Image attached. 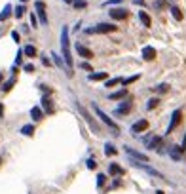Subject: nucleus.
Segmentation results:
<instances>
[{"label": "nucleus", "instance_id": "nucleus-14", "mask_svg": "<svg viewBox=\"0 0 186 194\" xmlns=\"http://www.w3.org/2000/svg\"><path fill=\"white\" fill-rule=\"evenodd\" d=\"M182 147H171L169 148V156L171 158H173V160H181V158H182Z\"/></svg>", "mask_w": 186, "mask_h": 194}, {"label": "nucleus", "instance_id": "nucleus-35", "mask_svg": "<svg viewBox=\"0 0 186 194\" xmlns=\"http://www.w3.org/2000/svg\"><path fill=\"white\" fill-rule=\"evenodd\" d=\"M105 181H106V175H105V173H99V175H97V185L101 186V185H105Z\"/></svg>", "mask_w": 186, "mask_h": 194}, {"label": "nucleus", "instance_id": "nucleus-26", "mask_svg": "<svg viewBox=\"0 0 186 194\" xmlns=\"http://www.w3.org/2000/svg\"><path fill=\"white\" fill-rule=\"evenodd\" d=\"M158 103H160V99H158V97H152V99L146 103V109L152 111V109H156V107H158Z\"/></svg>", "mask_w": 186, "mask_h": 194}, {"label": "nucleus", "instance_id": "nucleus-19", "mask_svg": "<svg viewBox=\"0 0 186 194\" xmlns=\"http://www.w3.org/2000/svg\"><path fill=\"white\" fill-rule=\"evenodd\" d=\"M169 12H171V15H173L177 21H181L182 19V12L177 8V6H169Z\"/></svg>", "mask_w": 186, "mask_h": 194}, {"label": "nucleus", "instance_id": "nucleus-32", "mask_svg": "<svg viewBox=\"0 0 186 194\" xmlns=\"http://www.w3.org/2000/svg\"><path fill=\"white\" fill-rule=\"evenodd\" d=\"M42 107H44V109L48 111V112H51L53 109H51V105H49V99L48 97H44V99H42Z\"/></svg>", "mask_w": 186, "mask_h": 194}, {"label": "nucleus", "instance_id": "nucleus-28", "mask_svg": "<svg viewBox=\"0 0 186 194\" xmlns=\"http://www.w3.org/2000/svg\"><path fill=\"white\" fill-rule=\"evenodd\" d=\"M154 91H158V93H165L169 91V84H160V86H156V88H152Z\"/></svg>", "mask_w": 186, "mask_h": 194}, {"label": "nucleus", "instance_id": "nucleus-8", "mask_svg": "<svg viewBox=\"0 0 186 194\" xmlns=\"http://www.w3.org/2000/svg\"><path fill=\"white\" fill-rule=\"evenodd\" d=\"M148 129V120H139V122H135V124L131 126V133H141V131H146Z\"/></svg>", "mask_w": 186, "mask_h": 194}, {"label": "nucleus", "instance_id": "nucleus-37", "mask_svg": "<svg viewBox=\"0 0 186 194\" xmlns=\"http://www.w3.org/2000/svg\"><path fill=\"white\" fill-rule=\"evenodd\" d=\"M23 70H25V73H34V65H32V63L23 65Z\"/></svg>", "mask_w": 186, "mask_h": 194}, {"label": "nucleus", "instance_id": "nucleus-27", "mask_svg": "<svg viewBox=\"0 0 186 194\" xmlns=\"http://www.w3.org/2000/svg\"><path fill=\"white\" fill-rule=\"evenodd\" d=\"M116 84H121V78H110V80H106L105 88H112V86H116Z\"/></svg>", "mask_w": 186, "mask_h": 194}, {"label": "nucleus", "instance_id": "nucleus-5", "mask_svg": "<svg viewBox=\"0 0 186 194\" xmlns=\"http://www.w3.org/2000/svg\"><path fill=\"white\" fill-rule=\"evenodd\" d=\"M34 8H36V13H38V19H40V23L42 25H48V15H46V4L44 2H38L34 4Z\"/></svg>", "mask_w": 186, "mask_h": 194}, {"label": "nucleus", "instance_id": "nucleus-10", "mask_svg": "<svg viewBox=\"0 0 186 194\" xmlns=\"http://www.w3.org/2000/svg\"><path fill=\"white\" fill-rule=\"evenodd\" d=\"M142 59H144V61L156 59V49L152 46H144V48H142Z\"/></svg>", "mask_w": 186, "mask_h": 194}, {"label": "nucleus", "instance_id": "nucleus-3", "mask_svg": "<svg viewBox=\"0 0 186 194\" xmlns=\"http://www.w3.org/2000/svg\"><path fill=\"white\" fill-rule=\"evenodd\" d=\"M116 25H110V23H99L97 27H93V29H88V34H95V32H114L116 31Z\"/></svg>", "mask_w": 186, "mask_h": 194}, {"label": "nucleus", "instance_id": "nucleus-34", "mask_svg": "<svg viewBox=\"0 0 186 194\" xmlns=\"http://www.w3.org/2000/svg\"><path fill=\"white\" fill-rule=\"evenodd\" d=\"M139 78V74H135V76H129V78H125V80H121V84L124 86H127V84H131V82H135Z\"/></svg>", "mask_w": 186, "mask_h": 194}, {"label": "nucleus", "instance_id": "nucleus-6", "mask_svg": "<svg viewBox=\"0 0 186 194\" xmlns=\"http://www.w3.org/2000/svg\"><path fill=\"white\" fill-rule=\"evenodd\" d=\"M146 141V148H150V150H158L160 152V147H161V137H148V139H144Z\"/></svg>", "mask_w": 186, "mask_h": 194}, {"label": "nucleus", "instance_id": "nucleus-40", "mask_svg": "<svg viewBox=\"0 0 186 194\" xmlns=\"http://www.w3.org/2000/svg\"><path fill=\"white\" fill-rule=\"evenodd\" d=\"M12 38L15 40V42H19V38H21V36H19V32H17V31H13V32H12Z\"/></svg>", "mask_w": 186, "mask_h": 194}, {"label": "nucleus", "instance_id": "nucleus-21", "mask_svg": "<svg viewBox=\"0 0 186 194\" xmlns=\"http://www.w3.org/2000/svg\"><path fill=\"white\" fill-rule=\"evenodd\" d=\"M129 111H131V103L127 101L125 105H120V107H118V109H116V114H127Z\"/></svg>", "mask_w": 186, "mask_h": 194}, {"label": "nucleus", "instance_id": "nucleus-11", "mask_svg": "<svg viewBox=\"0 0 186 194\" xmlns=\"http://www.w3.org/2000/svg\"><path fill=\"white\" fill-rule=\"evenodd\" d=\"M108 13H110L112 19H125V17H127V10H124V8H114V10H110Z\"/></svg>", "mask_w": 186, "mask_h": 194}, {"label": "nucleus", "instance_id": "nucleus-7", "mask_svg": "<svg viewBox=\"0 0 186 194\" xmlns=\"http://www.w3.org/2000/svg\"><path fill=\"white\" fill-rule=\"evenodd\" d=\"M125 148V152L129 154L133 160H139V162H148V156L146 154H142V152H137V150H133L131 147H124Z\"/></svg>", "mask_w": 186, "mask_h": 194}, {"label": "nucleus", "instance_id": "nucleus-15", "mask_svg": "<svg viewBox=\"0 0 186 194\" xmlns=\"http://www.w3.org/2000/svg\"><path fill=\"white\" fill-rule=\"evenodd\" d=\"M31 118H32V120H36V122L44 118V112H42L40 107H32V109H31Z\"/></svg>", "mask_w": 186, "mask_h": 194}, {"label": "nucleus", "instance_id": "nucleus-43", "mask_svg": "<svg viewBox=\"0 0 186 194\" xmlns=\"http://www.w3.org/2000/svg\"><path fill=\"white\" fill-rule=\"evenodd\" d=\"M42 63H44V65H48V67H49V57H48V55H42Z\"/></svg>", "mask_w": 186, "mask_h": 194}, {"label": "nucleus", "instance_id": "nucleus-24", "mask_svg": "<svg viewBox=\"0 0 186 194\" xmlns=\"http://www.w3.org/2000/svg\"><path fill=\"white\" fill-rule=\"evenodd\" d=\"M23 52H25L27 57H34V55H36V48H34V46H25Z\"/></svg>", "mask_w": 186, "mask_h": 194}, {"label": "nucleus", "instance_id": "nucleus-16", "mask_svg": "<svg viewBox=\"0 0 186 194\" xmlns=\"http://www.w3.org/2000/svg\"><path fill=\"white\" fill-rule=\"evenodd\" d=\"M127 95V90L125 88H121V90H118V91H114V93H110V99H112V101H116V99H121V97H125Z\"/></svg>", "mask_w": 186, "mask_h": 194}, {"label": "nucleus", "instance_id": "nucleus-12", "mask_svg": "<svg viewBox=\"0 0 186 194\" xmlns=\"http://www.w3.org/2000/svg\"><path fill=\"white\" fill-rule=\"evenodd\" d=\"M89 82H99V80H108V73H91L88 76Z\"/></svg>", "mask_w": 186, "mask_h": 194}, {"label": "nucleus", "instance_id": "nucleus-30", "mask_svg": "<svg viewBox=\"0 0 186 194\" xmlns=\"http://www.w3.org/2000/svg\"><path fill=\"white\" fill-rule=\"evenodd\" d=\"M13 84H15V78H10V80H8V82H6L4 86H2V90H4V91H10V90H12V86H13Z\"/></svg>", "mask_w": 186, "mask_h": 194}, {"label": "nucleus", "instance_id": "nucleus-31", "mask_svg": "<svg viewBox=\"0 0 186 194\" xmlns=\"http://www.w3.org/2000/svg\"><path fill=\"white\" fill-rule=\"evenodd\" d=\"M165 6H167L165 0H156V2H154V8H156V10H163Z\"/></svg>", "mask_w": 186, "mask_h": 194}, {"label": "nucleus", "instance_id": "nucleus-23", "mask_svg": "<svg viewBox=\"0 0 186 194\" xmlns=\"http://www.w3.org/2000/svg\"><path fill=\"white\" fill-rule=\"evenodd\" d=\"M116 152H118V150H116V147H114V145H110V143H106V145H105V154H106V156H114Z\"/></svg>", "mask_w": 186, "mask_h": 194}, {"label": "nucleus", "instance_id": "nucleus-36", "mask_svg": "<svg viewBox=\"0 0 186 194\" xmlns=\"http://www.w3.org/2000/svg\"><path fill=\"white\" fill-rule=\"evenodd\" d=\"M74 8H76V10H78V8H80V10L85 8V0H74Z\"/></svg>", "mask_w": 186, "mask_h": 194}, {"label": "nucleus", "instance_id": "nucleus-47", "mask_svg": "<svg viewBox=\"0 0 186 194\" xmlns=\"http://www.w3.org/2000/svg\"><path fill=\"white\" fill-rule=\"evenodd\" d=\"M156 194H163V192H161V190H158V192H156Z\"/></svg>", "mask_w": 186, "mask_h": 194}, {"label": "nucleus", "instance_id": "nucleus-18", "mask_svg": "<svg viewBox=\"0 0 186 194\" xmlns=\"http://www.w3.org/2000/svg\"><path fill=\"white\" fill-rule=\"evenodd\" d=\"M139 19H141V23L144 25V27H150V25H152V21H150V17H148L146 12H139Z\"/></svg>", "mask_w": 186, "mask_h": 194}, {"label": "nucleus", "instance_id": "nucleus-22", "mask_svg": "<svg viewBox=\"0 0 186 194\" xmlns=\"http://www.w3.org/2000/svg\"><path fill=\"white\" fill-rule=\"evenodd\" d=\"M10 13H12V6L10 4H6L4 6V10H2V13H0V21H6L10 17Z\"/></svg>", "mask_w": 186, "mask_h": 194}, {"label": "nucleus", "instance_id": "nucleus-44", "mask_svg": "<svg viewBox=\"0 0 186 194\" xmlns=\"http://www.w3.org/2000/svg\"><path fill=\"white\" fill-rule=\"evenodd\" d=\"M182 148H186V133H184V139H182Z\"/></svg>", "mask_w": 186, "mask_h": 194}, {"label": "nucleus", "instance_id": "nucleus-33", "mask_svg": "<svg viewBox=\"0 0 186 194\" xmlns=\"http://www.w3.org/2000/svg\"><path fill=\"white\" fill-rule=\"evenodd\" d=\"M23 49H19V52H17V57H15V65H17V67H19V65H23Z\"/></svg>", "mask_w": 186, "mask_h": 194}, {"label": "nucleus", "instance_id": "nucleus-2", "mask_svg": "<svg viewBox=\"0 0 186 194\" xmlns=\"http://www.w3.org/2000/svg\"><path fill=\"white\" fill-rule=\"evenodd\" d=\"M91 107H93V111H95V114H97V116H99V118H101V120L105 122L106 126H108V128H112L114 131H118V129H120V128H118V124H116V122H114L112 118H108V114H105V112H103L101 109H99V107H97L95 103H93Z\"/></svg>", "mask_w": 186, "mask_h": 194}, {"label": "nucleus", "instance_id": "nucleus-41", "mask_svg": "<svg viewBox=\"0 0 186 194\" xmlns=\"http://www.w3.org/2000/svg\"><path fill=\"white\" fill-rule=\"evenodd\" d=\"M78 67H80V69H85V70H91V67H89L88 63H80V65H78Z\"/></svg>", "mask_w": 186, "mask_h": 194}, {"label": "nucleus", "instance_id": "nucleus-13", "mask_svg": "<svg viewBox=\"0 0 186 194\" xmlns=\"http://www.w3.org/2000/svg\"><path fill=\"white\" fill-rule=\"evenodd\" d=\"M76 52H78V55L85 57V59H93V52H91V49H88L85 46H78V44H76Z\"/></svg>", "mask_w": 186, "mask_h": 194}, {"label": "nucleus", "instance_id": "nucleus-29", "mask_svg": "<svg viewBox=\"0 0 186 194\" xmlns=\"http://www.w3.org/2000/svg\"><path fill=\"white\" fill-rule=\"evenodd\" d=\"M13 13H15V17H17V19H19V17H23V13H25V6H23V4H21V6H17Z\"/></svg>", "mask_w": 186, "mask_h": 194}, {"label": "nucleus", "instance_id": "nucleus-38", "mask_svg": "<svg viewBox=\"0 0 186 194\" xmlns=\"http://www.w3.org/2000/svg\"><path fill=\"white\" fill-rule=\"evenodd\" d=\"M88 168H89V169H95V168H97L95 158H89V160H88Z\"/></svg>", "mask_w": 186, "mask_h": 194}, {"label": "nucleus", "instance_id": "nucleus-39", "mask_svg": "<svg viewBox=\"0 0 186 194\" xmlns=\"http://www.w3.org/2000/svg\"><path fill=\"white\" fill-rule=\"evenodd\" d=\"M31 25H32V27H36V25H38V21H36V15H34V13H31Z\"/></svg>", "mask_w": 186, "mask_h": 194}, {"label": "nucleus", "instance_id": "nucleus-42", "mask_svg": "<svg viewBox=\"0 0 186 194\" xmlns=\"http://www.w3.org/2000/svg\"><path fill=\"white\" fill-rule=\"evenodd\" d=\"M118 2H121V0H108V2H105L103 6H112V4H118Z\"/></svg>", "mask_w": 186, "mask_h": 194}, {"label": "nucleus", "instance_id": "nucleus-9", "mask_svg": "<svg viewBox=\"0 0 186 194\" xmlns=\"http://www.w3.org/2000/svg\"><path fill=\"white\" fill-rule=\"evenodd\" d=\"M76 109H78V111L82 112V116H84L85 120H88V124H89V128H93V129H95V131H97V124H95V120H91V118H89V114H88V111H85V109H84V107H82L80 103H78V101H76Z\"/></svg>", "mask_w": 186, "mask_h": 194}, {"label": "nucleus", "instance_id": "nucleus-45", "mask_svg": "<svg viewBox=\"0 0 186 194\" xmlns=\"http://www.w3.org/2000/svg\"><path fill=\"white\" fill-rule=\"evenodd\" d=\"M4 114V107H2V103H0V116Z\"/></svg>", "mask_w": 186, "mask_h": 194}, {"label": "nucleus", "instance_id": "nucleus-17", "mask_svg": "<svg viewBox=\"0 0 186 194\" xmlns=\"http://www.w3.org/2000/svg\"><path fill=\"white\" fill-rule=\"evenodd\" d=\"M108 173L110 175H124V169H121L118 164H110V166H108Z\"/></svg>", "mask_w": 186, "mask_h": 194}, {"label": "nucleus", "instance_id": "nucleus-48", "mask_svg": "<svg viewBox=\"0 0 186 194\" xmlns=\"http://www.w3.org/2000/svg\"><path fill=\"white\" fill-rule=\"evenodd\" d=\"M21 2H27V0H21Z\"/></svg>", "mask_w": 186, "mask_h": 194}, {"label": "nucleus", "instance_id": "nucleus-46", "mask_svg": "<svg viewBox=\"0 0 186 194\" xmlns=\"http://www.w3.org/2000/svg\"><path fill=\"white\" fill-rule=\"evenodd\" d=\"M63 2H67V4H70V2H72V0H63Z\"/></svg>", "mask_w": 186, "mask_h": 194}, {"label": "nucleus", "instance_id": "nucleus-4", "mask_svg": "<svg viewBox=\"0 0 186 194\" xmlns=\"http://www.w3.org/2000/svg\"><path fill=\"white\" fill-rule=\"evenodd\" d=\"M181 118H182V112L178 111V109H177V111H173V114H171V122H169V126H167V131H165L167 135H169L171 131H173V129H175L178 124H181Z\"/></svg>", "mask_w": 186, "mask_h": 194}, {"label": "nucleus", "instance_id": "nucleus-20", "mask_svg": "<svg viewBox=\"0 0 186 194\" xmlns=\"http://www.w3.org/2000/svg\"><path fill=\"white\" fill-rule=\"evenodd\" d=\"M51 59H53V63L57 65V67H59V69H63V67H65V65H67V61L65 59H61V57L59 55H57V53H51ZM70 69V67H68Z\"/></svg>", "mask_w": 186, "mask_h": 194}, {"label": "nucleus", "instance_id": "nucleus-25", "mask_svg": "<svg viewBox=\"0 0 186 194\" xmlns=\"http://www.w3.org/2000/svg\"><path fill=\"white\" fill-rule=\"evenodd\" d=\"M21 133H23V135H32V133H34V126H32V124L23 126V128H21Z\"/></svg>", "mask_w": 186, "mask_h": 194}, {"label": "nucleus", "instance_id": "nucleus-1", "mask_svg": "<svg viewBox=\"0 0 186 194\" xmlns=\"http://www.w3.org/2000/svg\"><path fill=\"white\" fill-rule=\"evenodd\" d=\"M61 49H63V59L67 61V67H70V69H72V67H74V61H72V55H70L68 27H63V29H61Z\"/></svg>", "mask_w": 186, "mask_h": 194}]
</instances>
